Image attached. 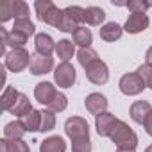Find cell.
<instances>
[{"mask_svg":"<svg viewBox=\"0 0 152 152\" xmlns=\"http://www.w3.org/2000/svg\"><path fill=\"white\" fill-rule=\"evenodd\" d=\"M116 152H136V150H116Z\"/></svg>","mask_w":152,"mask_h":152,"instance_id":"obj_40","label":"cell"},{"mask_svg":"<svg viewBox=\"0 0 152 152\" xmlns=\"http://www.w3.org/2000/svg\"><path fill=\"white\" fill-rule=\"evenodd\" d=\"M75 79H77V73H75V68L72 63L68 61H61L56 68H54V81L59 88H72L75 84Z\"/></svg>","mask_w":152,"mask_h":152,"instance_id":"obj_6","label":"cell"},{"mask_svg":"<svg viewBox=\"0 0 152 152\" xmlns=\"http://www.w3.org/2000/svg\"><path fill=\"white\" fill-rule=\"evenodd\" d=\"M147 88H150V90H152V77H150V81L147 83Z\"/></svg>","mask_w":152,"mask_h":152,"instance_id":"obj_38","label":"cell"},{"mask_svg":"<svg viewBox=\"0 0 152 152\" xmlns=\"http://www.w3.org/2000/svg\"><path fill=\"white\" fill-rule=\"evenodd\" d=\"M25 127L22 125L20 120H15V122H9L6 127H4V138L6 140H23L25 136Z\"/></svg>","mask_w":152,"mask_h":152,"instance_id":"obj_21","label":"cell"},{"mask_svg":"<svg viewBox=\"0 0 152 152\" xmlns=\"http://www.w3.org/2000/svg\"><path fill=\"white\" fill-rule=\"evenodd\" d=\"M145 152H152V145H148V147L145 148Z\"/></svg>","mask_w":152,"mask_h":152,"instance_id":"obj_39","label":"cell"},{"mask_svg":"<svg viewBox=\"0 0 152 152\" xmlns=\"http://www.w3.org/2000/svg\"><path fill=\"white\" fill-rule=\"evenodd\" d=\"M118 88L124 95L127 97H136L140 93H143V90L147 88L145 81L140 77L136 72H129V73H124L120 77V83H118Z\"/></svg>","mask_w":152,"mask_h":152,"instance_id":"obj_4","label":"cell"},{"mask_svg":"<svg viewBox=\"0 0 152 152\" xmlns=\"http://www.w3.org/2000/svg\"><path fill=\"white\" fill-rule=\"evenodd\" d=\"M116 122H118V118H116L113 113H109V111H106V113L95 116V129H97L99 136H102V138H109L113 127L116 125Z\"/></svg>","mask_w":152,"mask_h":152,"instance_id":"obj_11","label":"cell"},{"mask_svg":"<svg viewBox=\"0 0 152 152\" xmlns=\"http://www.w3.org/2000/svg\"><path fill=\"white\" fill-rule=\"evenodd\" d=\"M0 148H2V152H31L29 145L23 140H6V138H2Z\"/></svg>","mask_w":152,"mask_h":152,"instance_id":"obj_24","label":"cell"},{"mask_svg":"<svg viewBox=\"0 0 152 152\" xmlns=\"http://www.w3.org/2000/svg\"><path fill=\"white\" fill-rule=\"evenodd\" d=\"M20 122H22V125L25 127V131H27V132H36V131H39V124H41V111L34 109L32 113H29V115L22 116V118H20Z\"/></svg>","mask_w":152,"mask_h":152,"instance_id":"obj_23","label":"cell"},{"mask_svg":"<svg viewBox=\"0 0 152 152\" xmlns=\"http://www.w3.org/2000/svg\"><path fill=\"white\" fill-rule=\"evenodd\" d=\"M136 73L140 75V77L145 81V84H147V83L150 81V77H152V66H150L148 63H143V64H140V66H138Z\"/></svg>","mask_w":152,"mask_h":152,"instance_id":"obj_35","label":"cell"},{"mask_svg":"<svg viewBox=\"0 0 152 152\" xmlns=\"http://www.w3.org/2000/svg\"><path fill=\"white\" fill-rule=\"evenodd\" d=\"M125 7L132 13H145L148 7H152V4L148 2H143V0H129V2H125Z\"/></svg>","mask_w":152,"mask_h":152,"instance_id":"obj_32","label":"cell"},{"mask_svg":"<svg viewBox=\"0 0 152 152\" xmlns=\"http://www.w3.org/2000/svg\"><path fill=\"white\" fill-rule=\"evenodd\" d=\"M32 75H45L48 72L54 70V59L50 56H39V54H32L31 59V66H29Z\"/></svg>","mask_w":152,"mask_h":152,"instance_id":"obj_12","label":"cell"},{"mask_svg":"<svg viewBox=\"0 0 152 152\" xmlns=\"http://www.w3.org/2000/svg\"><path fill=\"white\" fill-rule=\"evenodd\" d=\"M34 9H36V15L39 18V22H43L47 25H52L56 29L59 27L61 18H63V9H59L52 0H36Z\"/></svg>","mask_w":152,"mask_h":152,"instance_id":"obj_2","label":"cell"},{"mask_svg":"<svg viewBox=\"0 0 152 152\" xmlns=\"http://www.w3.org/2000/svg\"><path fill=\"white\" fill-rule=\"evenodd\" d=\"M72 38H73V43H75V45H79L81 48H84V47H91V43H93V34H91V31L86 29V27H83V25L72 34Z\"/></svg>","mask_w":152,"mask_h":152,"instance_id":"obj_25","label":"cell"},{"mask_svg":"<svg viewBox=\"0 0 152 152\" xmlns=\"http://www.w3.org/2000/svg\"><path fill=\"white\" fill-rule=\"evenodd\" d=\"M109 140L116 145V150H136L138 147V134L124 120L116 122V125L111 131Z\"/></svg>","mask_w":152,"mask_h":152,"instance_id":"obj_1","label":"cell"},{"mask_svg":"<svg viewBox=\"0 0 152 152\" xmlns=\"http://www.w3.org/2000/svg\"><path fill=\"white\" fill-rule=\"evenodd\" d=\"M84 72H86L88 81L97 86H102L109 81V68L102 59H97L95 63H91L88 68H84Z\"/></svg>","mask_w":152,"mask_h":152,"instance_id":"obj_8","label":"cell"},{"mask_svg":"<svg viewBox=\"0 0 152 152\" xmlns=\"http://www.w3.org/2000/svg\"><path fill=\"white\" fill-rule=\"evenodd\" d=\"M34 48H36V54L39 56H50L56 50V41L50 34L39 32L34 36Z\"/></svg>","mask_w":152,"mask_h":152,"instance_id":"obj_14","label":"cell"},{"mask_svg":"<svg viewBox=\"0 0 152 152\" xmlns=\"http://www.w3.org/2000/svg\"><path fill=\"white\" fill-rule=\"evenodd\" d=\"M81 23H84V7L81 6H68L63 9V18L59 23V31L61 32H75Z\"/></svg>","mask_w":152,"mask_h":152,"instance_id":"obj_3","label":"cell"},{"mask_svg":"<svg viewBox=\"0 0 152 152\" xmlns=\"http://www.w3.org/2000/svg\"><path fill=\"white\" fill-rule=\"evenodd\" d=\"M145 63H148V64L152 66V45L148 47V50H147V54H145Z\"/></svg>","mask_w":152,"mask_h":152,"instance_id":"obj_37","label":"cell"},{"mask_svg":"<svg viewBox=\"0 0 152 152\" xmlns=\"http://www.w3.org/2000/svg\"><path fill=\"white\" fill-rule=\"evenodd\" d=\"M150 111H152L150 102H147V100H136V102H132V106L129 109V115H131L132 122L143 125L145 120H147V116L150 115Z\"/></svg>","mask_w":152,"mask_h":152,"instance_id":"obj_15","label":"cell"},{"mask_svg":"<svg viewBox=\"0 0 152 152\" xmlns=\"http://www.w3.org/2000/svg\"><path fill=\"white\" fill-rule=\"evenodd\" d=\"M56 95H57V90H56V86H54L52 83H48V81L38 83L36 88H34V99H36L39 104H43V106H48V104L54 100Z\"/></svg>","mask_w":152,"mask_h":152,"instance_id":"obj_13","label":"cell"},{"mask_svg":"<svg viewBox=\"0 0 152 152\" xmlns=\"http://www.w3.org/2000/svg\"><path fill=\"white\" fill-rule=\"evenodd\" d=\"M106 20V11L99 6H90L84 9V23L91 25V27H97L100 23H104Z\"/></svg>","mask_w":152,"mask_h":152,"instance_id":"obj_19","label":"cell"},{"mask_svg":"<svg viewBox=\"0 0 152 152\" xmlns=\"http://www.w3.org/2000/svg\"><path fill=\"white\" fill-rule=\"evenodd\" d=\"M18 97H20V91L15 86H6V90L2 93V99H0V102H2V109L9 113V109L16 104Z\"/></svg>","mask_w":152,"mask_h":152,"instance_id":"obj_26","label":"cell"},{"mask_svg":"<svg viewBox=\"0 0 152 152\" xmlns=\"http://www.w3.org/2000/svg\"><path fill=\"white\" fill-rule=\"evenodd\" d=\"M32 111H34V107H32V104H31L29 97H27V95H23V93H20V97H18L16 104L9 109V113H11V115H15V116H18V118H22V116H25V115H29V113H32Z\"/></svg>","mask_w":152,"mask_h":152,"instance_id":"obj_20","label":"cell"},{"mask_svg":"<svg viewBox=\"0 0 152 152\" xmlns=\"http://www.w3.org/2000/svg\"><path fill=\"white\" fill-rule=\"evenodd\" d=\"M31 59H32V56H31L25 48H15V50H11V52L6 56L4 66H6L7 70H11L13 73H20V72H23L27 66H31Z\"/></svg>","mask_w":152,"mask_h":152,"instance_id":"obj_5","label":"cell"},{"mask_svg":"<svg viewBox=\"0 0 152 152\" xmlns=\"http://www.w3.org/2000/svg\"><path fill=\"white\" fill-rule=\"evenodd\" d=\"M84 106H86V111H88L90 115L99 116V115H102V113L107 111V99H106L102 93L95 91V93H90V95L84 99Z\"/></svg>","mask_w":152,"mask_h":152,"instance_id":"obj_9","label":"cell"},{"mask_svg":"<svg viewBox=\"0 0 152 152\" xmlns=\"http://www.w3.org/2000/svg\"><path fill=\"white\" fill-rule=\"evenodd\" d=\"M0 36L6 39V45L11 47L13 50H15V48H23V45H25L27 39H29L25 34H22V32H18V31H15V29H11V31L7 32L4 27H0Z\"/></svg>","mask_w":152,"mask_h":152,"instance_id":"obj_17","label":"cell"},{"mask_svg":"<svg viewBox=\"0 0 152 152\" xmlns=\"http://www.w3.org/2000/svg\"><path fill=\"white\" fill-rule=\"evenodd\" d=\"M56 127V113H52L50 109H43L41 111V124H39V132H48Z\"/></svg>","mask_w":152,"mask_h":152,"instance_id":"obj_28","label":"cell"},{"mask_svg":"<svg viewBox=\"0 0 152 152\" xmlns=\"http://www.w3.org/2000/svg\"><path fill=\"white\" fill-rule=\"evenodd\" d=\"M99 34H100V39H104V41H107V43H113V41H116V39L122 38L124 27L118 25L116 22H107V23H104V25L100 27Z\"/></svg>","mask_w":152,"mask_h":152,"instance_id":"obj_16","label":"cell"},{"mask_svg":"<svg viewBox=\"0 0 152 152\" xmlns=\"http://www.w3.org/2000/svg\"><path fill=\"white\" fill-rule=\"evenodd\" d=\"M97 59H99V54L93 47H84V48H79V52H77V61L83 68H88Z\"/></svg>","mask_w":152,"mask_h":152,"instance_id":"obj_27","label":"cell"},{"mask_svg":"<svg viewBox=\"0 0 152 152\" xmlns=\"http://www.w3.org/2000/svg\"><path fill=\"white\" fill-rule=\"evenodd\" d=\"M13 29L18 31V32H22V34H25L27 38L36 34V25H34L31 20H15Z\"/></svg>","mask_w":152,"mask_h":152,"instance_id":"obj_30","label":"cell"},{"mask_svg":"<svg viewBox=\"0 0 152 152\" xmlns=\"http://www.w3.org/2000/svg\"><path fill=\"white\" fill-rule=\"evenodd\" d=\"M64 132L72 141L81 138H90V125L83 116H70L64 122Z\"/></svg>","mask_w":152,"mask_h":152,"instance_id":"obj_7","label":"cell"},{"mask_svg":"<svg viewBox=\"0 0 152 152\" xmlns=\"http://www.w3.org/2000/svg\"><path fill=\"white\" fill-rule=\"evenodd\" d=\"M72 152H91V140L81 138L72 141Z\"/></svg>","mask_w":152,"mask_h":152,"instance_id":"obj_34","label":"cell"},{"mask_svg":"<svg viewBox=\"0 0 152 152\" xmlns=\"http://www.w3.org/2000/svg\"><path fill=\"white\" fill-rule=\"evenodd\" d=\"M13 4H15V20H31L29 6L23 0H13Z\"/></svg>","mask_w":152,"mask_h":152,"instance_id":"obj_31","label":"cell"},{"mask_svg":"<svg viewBox=\"0 0 152 152\" xmlns=\"http://www.w3.org/2000/svg\"><path fill=\"white\" fill-rule=\"evenodd\" d=\"M143 127H145V131H147V134H148V136H152V111H150V115L147 116V120H145V124H143Z\"/></svg>","mask_w":152,"mask_h":152,"instance_id":"obj_36","label":"cell"},{"mask_svg":"<svg viewBox=\"0 0 152 152\" xmlns=\"http://www.w3.org/2000/svg\"><path fill=\"white\" fill-rule=\"evenodd\" d=\"M11 18H15V4H13V0H6V2L0 6V20L7 22Z\"/></svg>","mask_w":152,"mask_h":152,"instance_id":"obj_33","label":"cell"},{"mask_svg":"<svg viewBox=\"0 0 152 152\" xmlns=\"http://www.w3.org/2000/svg\"><path fill=\"white\" fill-rule=\"evenodd\" d=\"M148 23H150V20L145 13H132V15H129L127 22L124 25V31L129 34H140L148 27Z\"/></svg>","mask_w":152,"mask_h":152,"instance_id":"obj_10","label":"cell"},{"mask_svg":"<svg viewBox=\"0 0 152 152\" xmlns=\"http://www.w3.org/2000/svg\"><path fill=\"white\" fill-rule=\"evenodd\" d=\"M52 113H63L66 107H68V97L64 95V93H61V91H57V95L54 97V100L47 106Z\"/></svg>","mask_w":152,"mask_h":152,"instance_id":"obj_29","label":"cell"},{"mask_svg":"<svg viewBox=\"0 0 152 152\" xmlns=\"http://www.w3.org/2000/svg\"><path fill=\"white\" fill-rule=\"evenodd\" d=\"M56 54L61 61L72 59L73 54H75V43H72L70 39H59L56 43Z\"/></svg>","mask_w":152,"mask_h":152,"instance_id":"obj_22","label":"cell"},{"mask_svg":"<svg viewBox=\"0 0 152 152\" xmlns=\"http://www.w3.org/2000/svg\"><path fill=\"white\" fill-rule=\"evenodd\" d=\"M39 152H66V141L61 136H48L39 143Z\"/></svg>","mask_w":152,"mask_h":152,"instance_id":"obj_18","label":"cell"}]
</instances>
